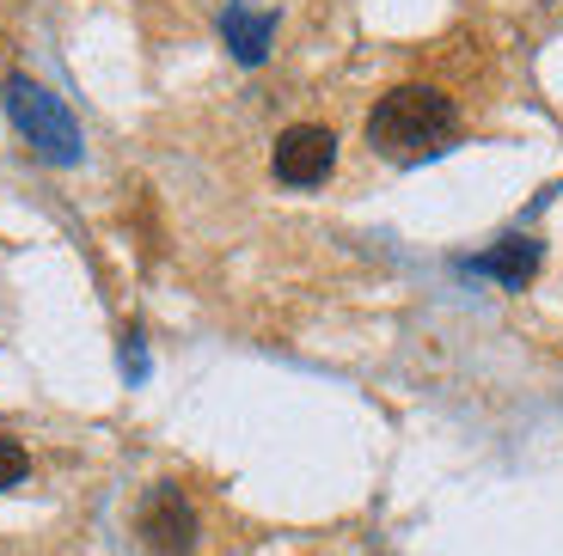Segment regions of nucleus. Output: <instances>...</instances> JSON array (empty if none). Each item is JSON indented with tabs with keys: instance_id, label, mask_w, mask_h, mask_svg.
Returning <instances> with one entry per match:
<instances>
[{
	"instance_id": "obj_1",
	"label": "nucleus",
	"mask_w": 563,
	"mask_h": 556,
	"mask_svg": "<svg viewBox=\"0 0 563 556\" xmlns=\"http://www.w3.org/2000/svg\"><path fill=\"white\" fill-rule=\"evenodd\" d=\"M453 135H460V111H453V98L435 92V86H393L367 111V141L393 166H422V159L448 154Z\"/></svg>"
},
{
	"instance_id": "obj_5",
	"label": "nucleus",
	"mask_w": 563,
	"mask_h": 556,
	"mask_svg": "<svg viewBox=\"0 0 563 556\" xmlns=\"http://www.w3.org/2000/svg\"><path fill=\"white\" fill-rule=\"evenodd\" d=\"M539 264H545V245H539V238H521V233H515V238H503V245L484 251L472 269H478V276H496L503 288H527V281L539 276Z\"/></svg>"
},
{
	"instance_id": "obj_2",
	"label": "nucleus",
	"mask_w": 563,
	"mask_h": 556,
	"mask_svg": "<svg viewBox=\"0 0 563 556\" xmlns=\"http://www.w3.org/2000/svg\"><path fill=\"white\" fill-rule=\"evenodd\" d=\"M7 116H13V129L31 141L37 159H49V166H74V159H80V123H74L68 104H62L56 92H43L37 80H25V74L7 80Z\"/></svg>"
},
{
	"instance_id": "obj_3",
	"label": "nucleus",
	"mask_w": 563,
	"mask_h": 556,
	"mask_svg": "<svg viewBox=\"0 0 563 556\" xmlns=\"http://www.w3.org/2000/svg\"><path fill=\"white\" fill-rule=\"evenodd\" d=\"M331 166H338V135H331L324 123L282 129L276 147H269V171H276L282 184H295V190L324 184V178H331Z\"/></svg>"
},
{
	"instance_id": "obj_8",
	"label": "nucleus",
	"mask_w": 563,
	"mask_h": 556,
	"mask_svg": "<svg viewBox=\"0 0 563 556\" xmlns=\"http://www.w3.org/2000/svg\"><path fill=\"white\" fill-rule=\"evenodd\" d=\"M123 367H129V379H141V374H147V362H141V336H135V331L123 336Z\"/></svg>"
},
{
	"instance_id": "obj_7",
	"label": "nucleus",
	"mask_w": 563,
	"mask_h": 556,
	"mask_svg": "<svg viewBox=\"0 0 563 556\" xmlns=\"http://www.w3.org/2000/svg\"><path fill=\"white\" fill-rule=\"evenodd\" d=\"M25 471H31V459H25V446H19L13 434H0V489H13V483H25Z\"/></svg>"
},
{
	"instance_id": "obj_4",
	"label": "nucleus",
	"mask_w": 563,
	"mask_h": 556,
	"mask_svg": "<svg viewBox=\"0 0 563 556\" xmlns=\"http://www.w3.org/2000/svg\"><path fill=\"white\" fill-rule=\"evenodd\" d=\"M141 538L154 556H190L197 551V508L184 501L178 483H154L141 501Z\"/></svg>"
},
{
	"instance_id": "obj_6",
	"label": "nucleus",
	"mask_w": 563,
	"mask_h": 556,
	"mask_svg": "<svg viewBox=\"0 0 563 556\" xmlns=\"http://www.w3.org/2000/svg\"><path fill=\"white\" fill-rule=\"evenodd\" d=\"M269 31H276V19L257 13V7H245V0H233V7L221 13V37L245 68H257V62L269 56Z\"/></svg>"
}]
</instances>
